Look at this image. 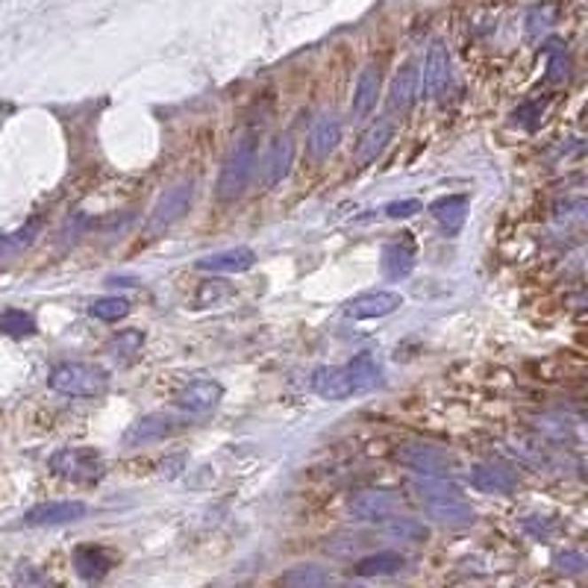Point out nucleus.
Wrapping results in <instances>:
<instances>
[{
	"label": "nucleus",
	"instance_id": "obj_25",
	"mask_svg": "<svg viewBox=\"0 0 588 588\" xmlns=\"http://www.w3.org/2000/svg\"><path fill=\"white\" fill-rule=\"evenodd\" d=\"M279 583L292 585V588H318V585L333 583V574L324 571L321 565H294L292 571H286L279 576Z\"/></svg>",
	"mask_w": 588,
	"mask_h": 588
},
{
	"label": "nucleus",
	"instance_id": "obj_17",
	"mask_svg": "<svg viewBox=\"0 0 588 588\" xmlns=\"http://www.w3.org/2000/svg\"><path fill=\"white\" fill-rule=\"evenodd\" d=\"M380 86H382V77H380V68L374 62L365 65L357 80V91H353V104H350V118L353 121H362L371 115V109L377 106V98H380Z\"/></svg>",
	"mask_w": 588,
	"mask_h": 588
},
{
	"label": "nucleus",
	"instance_id": "obj_11",
	"mask_svg": "<svg viewBox=\"0 0 588 588\" xmlns=\"http://www.w3.org/2000/svg\"><path fill=\"white\" fill-rule=\"evenodd\" d=\"M292 160H294L292 138H274L263 156V162H259V183H263V189H274L277 183H283L288 171H292Z\"/></svg>",
	"mask_w": 588,
	"mask_h": 588
},
{
	"label": "nucleus",
	"instance_id": "obj_5",
	"mask_svg": "<svg viewBox=\"0 0 588 588\" xmlns=\"http://www.w3.org/2000/svg\"><path fill=\"white\" fill-rule=\"evenodd\" d=\"M192 200H194V183L192 180L174 183L171 189H165L162 198L156 200V207L151 212V221H147V230L151 232L168 230L171 223H176L185 212L192 209Z\"/></svg>",
	"mask_w": 588,
	"mask_h": 588
},
{
	"label": "nucleus",
	"instance_id": "obj_29",
	"mask_svg": "<svg viewBox=\"0 0 588 588\" xmlns=\"http://www.w3.org/2000/svg\"><path fill=\"white\" fill-rule=\"evenodd\" d=\"M142 344H145V333L124 330V333H118L115 339L106 344V353H109V357H115V359H133L136 353L142 350Z\"/></svg>",
	"mask_w": 588,
	"mask_h": 588
},
{
	"label": "nucleus",
	"instance_id": "obj_7",
	"mask_svg": "<svg viewBox=\"0 0 588 588\" xmlns=\"http://www.w3.org/2000/svg\"><path fill=\"white\" fill-rule=\"evenodd\" d=\"M451 80H453V71H451V53L442 42H433L429 44V51L424 56V74H421V86H424V95L429 100H438L447 95V89H451Z\"/></svg>",
	"mask_w": 588,
	"mask_h": 588
},
{
	"label": "nucleus",
	"instance_id": "obj_13",
	"mask_svg": "<svg viewBox=\"0 0 588 588\" xmlns=\"http://www.w3.org/2000/svg\"><path fill=\"white\" fill-rule=\"evenodd\" d=\"M404 306V297L397 292H368L353 297L348 303V315L357 321H371V318H386V315L397 312Z\"/></svg>",
	"mask_w": 588,
	"mask_h": 588
},
{
	"label": "nucleus",
	"instance_id": "obj_3",
	"mask_svg": "<svg viewBox=\"0 0 588 588\" xmlns=\"http://www.w3.org/2000/svg\"><path fill=\"white\" fill-rule=\"evenodd\" d=\"M254 165H256V136L245 133L232 145V151L227 153L218 176V198L221 200H236L245 194L250 176H254Z\"/></svg>",
	"mask_w": 588,
	"mask_h": 588
},
{
	"label": "nucleus",
	"instance_id": "obj_31",
	"mask_svg": "<svg viewBox=\"0 0 588 588\" xmlns=\"http://www.w3.org/2000/svg\"><path fill=\"white\" fill-rule=\"evenodd\" d=\"M418 212H424L421 200H395L386 207V218L400 221V218H412V215H418Z\"/></svg>",
	"mask_w": 588,
	"mask_h": 588
},
{
	"label": "nucleus",
	"instance_id": "obj_8",
	"mask_svg": "<svg viewBox=\"0 0 588 588\" xmlns=\"http://www.w3.org/2000/svg\"><path fill=\"white\" fill-rule=\"evenodd\" d=\"M89 506L82 500H53V503H39V506L24 512L27 527H62L74 524V521L86 518Z\"/></svg>",
	"mask_w": 588,
	"mask_h": 588
},
{
	"label": "nucleus",
	"instance_id": "obj_14",
	"mask_svg": "<svg viewBox=\"0 0 588 588\" xmlns=\"http://www.w3.org/2000/svg\"><path fill=\"white\" fill-rule=\"evenodd\" d=\"M418 86H421V74H418V65L406 62L404 68L395 74V80H391L388 112H400V115H406V112L412 109L415 98H418Z\"/></svg>",
	"mask_w": 588,
	"mask_h": 588
},
{
	"label": "nucleus",
	"instance_id": "obj_4",
	"mask_svg": "<svg viewBox=\"0 0 588 588\" xmlns=\"http://www.w3.org/2000/svg\"><path fill=\"white\" fill-rule=\"evenodd\" d=\"M51 468L62 480L74 482H95L104 477V459L91 447H62L51 456Z\"/></svg>",
	"mask_w": 588,
	"mask_h": 588
},
{
	"label": "nucleus",
	"instance_id": "obj_2",
	"mask_svg": "<svg viewBox=\"0 0 588 588\" xmlns=\"http://www.w3.org/2000/svg\"><path fill=\"white\" fill-rule=\"evenodd\" d=\"M48 386L62 397H100L109 388V374L89 362H62L51 371Z\"/></svg>",
	"mask_w": 588,
	"mask_h": 588
},
{
	"label": "nucleus",
	"instance_id": "obj_21",
	"mask_svg": "<svg viewBox=\"0 0 588 588\" xmlns=\"http://www.w3.org/2000/svg\"><path fill=\"white\" fill-rule=\"evenodd\" d=\"M341 142V124L335 115H321L310 133V153L315 160H326Z\"/></svg>",
	"mask_w": 588,
	"mask_h": 588
},
{
	"label": "nucleus",
	"instance_id": "obj_26",
	"mask_svg": "<svg viewBox=\"0 0 588 588\" xmlns=\"http://www.w3.org/2000/svg\"><path fill=\"white\" fill-rule=\"evenodd\" d=\"M380 524H382V529H386L391 538H400V541H424L429 536V529L421 524V521L400 518L397 512H395V515H388V518H382Z\"/></svg>",
	"mask_w": 588,
	"mask_h": 588
},
{
	"label": "nucleus",
	"instance_id": "obj_18",
	"mask_svg": "<svg viewBox=\"0 0 588 588\" xmlns=\"http://www.w3.org/2000/svg\"><path fill=\"white\" fill-rule=\"evenodd\" d=\"M256 265V250L254 247H230L221 254L198 259L200 270H212V274H241Z\"/></svg>",
	"mask_w": 588,
	"mask_h": 588
},
{
	"label": "nucleus",
	"instance_id": "obj_6",
	"mask_svg": "<svg viewBox=\"0 0 588 588\" xmlns=\"http://www.w3.org/2000/svg\"><path fill=\"white\" fill-rule=\"evenodd\" d=\"M421 506L429 518L435 521V524L442 527H471L474 521H477V512L468 500L462 498V494H444V498H424Z\"/></svg>",
	"mask_w": 588,
	"mask_h": 588
},
{
	"label": "nucleus",
	"instance_id": "obj_32",
	"mask_svg": "<svg viewBox=\"0 0 588 588\" xmlns=\"http://www.w3.org/2000/svg\"><path fill=\"white\" fill-rule=\"evenodd\" d=\"M556 568L559 571H565V574H580V571H585V556L583 553H576V550H565V553H556Z\"/></svg>",
	"mask_w": 588,
	"mask_h": 588
},
{
	"label": "nucleus",
	"instance_id": "obj_16",
	"mask_svg": "<svg viewBox=\"0 0 588 588\" xmlns=\"http://www.w3.org/2000/svg\"><path fill=\"white\" fill-rule=\"evenodd\" d=\"M391 136H395V124L388 118H377L365 133L359 136L357 153H353V162L357 165H371L377 162V156H382V151L388 147Z\"/></svg>",
	"mask_w": 588,
	"mask_h": 588
},
{
	"label": "nucleus",
	"instance_id": "obj_1",
	"mask_svg": "<svg viewBox=\"0 0 588 588\" xmlns=\"http://www.w3.org/2000/svg\"><path fill=\"white\" fill-rule=\"evenodd\" d=\"M382 382V365L374 353H359L348 365L339 368H318L312 374L315 395L324 400H348L365 391H374Z\"/></svg>",
	"mask_w": 588,
	"mask_h": 588
},
{
	"label": "nucleus",
	"instance_id": "obj_12",
	"mask_svg": "<svg viewBox=\"0 0 588 588\" xmlns=\"http://www.w3.org/2000/svg\"><path fill=\"white\" fill-rule=\"evenodd\" d=\"M180 429V421L168 412H151L145 418H138L136 424H129V429L124 433V444L127 447H142L151 442H160L165 435H174Z\"/></svg>",
	"mask_w": 588,
	"mask_h": 588
},
{
	"label": "nucleus",
	"instance_id": "obj_9",
	"mask_svg": "<svg viewBox=\"0 0 588 588\" xmlns=\"http://www.w3.org/2000/svg\"><path fill=\"white\" fill-rule=\"evenodd\" d=\"M221 397H223L221 382L194 380L180 391V395H176V409H180L183 415H189V418H203L221 404Z\"/></svg>",
	"mask_w": 588,
	"mask_h": 588
},
{
	"label": "nucleus",
	"instance_id": "obj_27",
	"mask_svg": "<svg viewBox=\"0 0 588 588\" xmlns=\"http://www.w3.org/2000/svg\"><path fill=\"white\" fill-rule=\"evenodd\" d=\"M35 318L24 310H0V333L9 335V339H27V335H35Z\"/></svg>",
	"mask_w": 588,
	"mask_h": 588
},
{
	"label": "nucleus",
	"instance_id": "obj_24",
	"mask_svg": "<svg viewBox=\"0 0 588 588\" xmlns=\"http://www.w3.org/2000/svg\"><path fill=\"white\" fill-rule=\"evenodd\" d=\"M406 565V559L395 553V550H382V553H374V556H365L362 562H357V576H388V574H397L400 568Z\"/></svg>",
	"mask_w": 588,
	"mask_h": 588
},
{
	"label": "nucleus",
	"instance_id": "obj_10",
	"mask_svg": "<svg viewBox=\"0 0 588 588\" xmlns=\"http://www.w3.org/2000/svg\"><path fill=\"white\" fill-rule=\"evenodd\" d=\"M395 459L418 474H427V477H444L447 468L453 465L451 456L433 444H404L395 453Z\"/></svg>",
	"mask_w": 588,
	"mask_h": 588
},
{
	"label": "nucleus",
	"instance_id": "obj_19",
	"mask_svg": "<svg viewBox=\"0 0 588 588\" xmlns=\"http://www.w3.org/2000/svg\"><path fill=\"white\" fill-rule=\"evenodd\" d=\"M471 485L485 494H509V491H515L518 477L509 468H503V465L485 462L471 471Z\"/></svg>",
	"mask_w": 588,
	"mask_h": 588
},
{
	"label": "nucleus",
	"instance_id": "obj_23",
	"mask_svg": "<svg viewBox=\"0 0 588 588\" xmlns=\"http://www.w3.org/2000/svg\"><path fill=\"white\" fill-rule=\"evenodd\" d=\"M74 565H77V574L82 580H104L112 568V559L100 547H77Z\"/></svg>",
	"mask_w": 588,
	"mask_h": 588
},
{
	"label": "nucleus",
	"instance_id": "obj_20",
	"mask_svg": "<svg viewBox=\"0 0 588 588\" xmlns=\"http://www.w3.org/2000/svg\"><path fill=\"white\" fill-rule=\"evenodd\" d=\"M415 268V247L412 241H391L382 247V274L388 279H404Z\"/></svg>",
	"mask_w": 588,
	"mask_h": 588
},
{
	"label": "nucleus",
	"instance_id": "obj_30",
	"mask_svg": "<svg viewBox=\"0 0 588 588\" xmlns=\"http://www.w3.org/2000/svg\"><path fill=\"white\" fill-rule=\"evenodd\" d=\"M547 62H550V80H565L568 77V51L562 42H547Z\"/></svg>",
	"mask_w": 588,
	"mask_h": 588
},
{
	"label": "nucleus",
	"instance_id": "obj_28",
	"mask_svg": "<svg viewBox=\"0 0 588 588\" xmlns=\"http://www.w3.org/2000/svg\"><path fill=\"white\" fill-rule=\"evenodd\" d=\"M89 312H91V318L112 324V321L127 318V315H129V301H127V297H118V294L98 297V301L89 306Z\"/></svg>",
	"mask_w": 588,
	"mask_h": 588
},
{
	"label": "nucleus",
	"instance_id": "obj_22",
	"mask_svg": "<svg viewBox=\"0 0 588 588\" xmlns=\"http://www.w3.org/2000/svg\"><path fill=\"white\" fill-rule=\"evenodd\" d=\"M429 212H433V218L442 223L444 232H459L465 218H468V198L465 194H447V198L435 200L433 207H429Z\"/></svg>",
	"mask_w": 588,
	"mask_h": 588
},
{
	"label": "nucleus",
	"instance_id": "obj_15",
	"mask_svg": "<svg viewBox=\"0 0 588 588\" xmlns=\"http://www.w3.org/2000/svg\"><path fill=\"white\" fill-rule=\"evenodd\" d=\"M400 509V498L391 491H362L350 500V515L359 521H382Z\"/></svg>",
	"mask_w": 588,
	"mask_h": 588
}]
</instances>
